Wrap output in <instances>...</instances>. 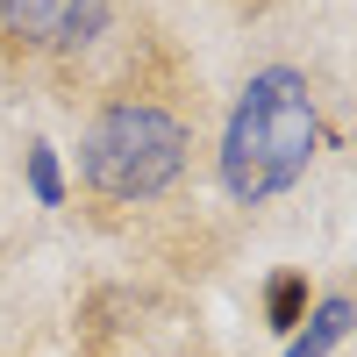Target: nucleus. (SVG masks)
Segmentation results:
<instances>
[{"label":"nucleus","instance_id":"f257e3e1","mask_svg":"<svg viewBox=\"0 0 357 357\" xmlns=\"http://www.w3.org/2000/svg\"><path fill=\"white\" fill-rule=\"evenodd\" d=\"M321 143L314 122V93L301 72H257L250 93L236 100L229 114V136H222V178L236 200H264V193H286L293 178L307 172Z\"/></svg>","mask_w":357,"mask_h":357},{"label":"nucleus","instance_id":"f03ea898","mask_svg":"<svg viewBox=\"0 0 357 357\" xmlns=\"http://www.w3.org/2000/svg\"><path fill=\"white\" fill-rule=\"evenodd\" d=\"M178 165H186V129L172 122L165 107H143V100H122L107 107L93 129H86V178L114 200H151L165 193Z\"/></svg>","mask_w":357,"mask_h":357},{"label":"nucleus","instance_id":"7ed1b4c3","mask_svg":"<svg viewBox=\"0 0 357 357\" xmlns=\"http://www.w3.org/2000/svg\"><path fill=\"white\" fill-rule=\"evenodd\" d=\"M0 29L22 43H57L65 36V0H0Z\"/></svg>","mask_w":357,"mask_h":357},{"label":"nucleus","instance_id":"20e7f679","mask_svg":"<svg viewBox=\"0 0 357 357\" xmlns=\"http://www.w3.org/2000/svg\"><path fill=\"white\" fill-rule=\"evenodd\" d=\"M107 22V0H65V36L57 43H93Z\"/></svg>","mask_w":357,"mask_h":357},{"label":"nucleus","instance_id":"39448f33","mask_svg":"<svg viewBox=\"0 0 357 357\" xmlns=\"http://www.w3.org/2000/svg\"><path fill=\"white\" fill-rule=\"evenodd\" d=\"M343 321H350V307H343V301H329V307H321V321H314V336H301V343H293V357H321V350L343 336Z\"/></svg>","mask_w":357,"mask_h":357},{"label":"nucleus","instance_id":"423d86ee","mask_svg":"<svg viewBox=\"0 0 357 357\" xmlns=\"http://www.w3.org/2000/svg\"><path fill=\"white\" fill-rule=\"evenodd\" d=\"M301 301H307L301 279H279V286H272V321H279V329H293V321H301Z\"/></svg>","mask_w":357,"mask_h":357},{"label":"nucleus","instance_id":"0eeeda50","mask_svg":"<svg viewBox=\"0 0 357 357\" xmlns=\"http://www.w3.org/2000/svg\"><path fill=\"white\" fill-rule=\"evenodd\" d=\"M29 178H36V193H43V200H57V165H50V151L29 158Z\"/></svg>","mask_w":357,"mask_h":357}]
</instances>
